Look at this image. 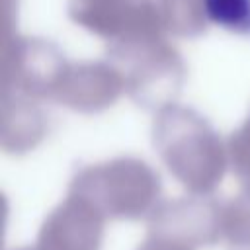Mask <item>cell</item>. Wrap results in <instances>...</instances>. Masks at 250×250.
<instances>
[{
  "label": "cell",
  "mask_w": 250,
  "mask_h": 250,
  "mask_svg": "<svg viewBox=\"0 0 250 250\" xmlns=\"http://www.w3.org/2000/svg\"><path fill=\"white\" fill-rule=\"evenodd\" d=\"M111 62L125 78V92L146 109L174 104L186 66L178 51L164 37L111 41L105 49Z\"/></svg>",
  "instance_id": "1"
},
{
  "label": "cell",
  "mask_w": 250,
  "mask_h": 250,
  "mask_svg": "<svg viewBox=\"0 0 250 250\" xmlns=\"http://www.w3.org/2000/svg\"><path fill=\"white\" fill-rule=\"evenodd\" d=\"M68 62L51 41L12 35L2 41V96L51 100Z\"/></svg>",
  "instance_id": "2"
},
{
  "label": "cell",
  "mask_w": 250,
  "mask_h": 250,
  "mask_svg": "<svg viewBox=\"0 0 250 250\" xmlns=\"http://www.w3.org/2000/svg\"><path fill=\"white\" fill-rule=\"evenodd\" d=\"M125 90L123 74L111 62L68 64L51 100L76 111H102Z\"/></svg>",
  "instance_id": "3"
},
{
  "label": "cell",
  "mask_w": 250,
  "mask_h": 250,
  "mask_svg": "<svg viewBox=\"0 0 250 250\" xmlns=\"http://www.w3.org/2000/svg\"><path fill=\"white\" fill-rule=\"evenodd\" d=\"M166 33L195 37L205 31V0H156Z\"/></svg>",
  "instance_id": "4"
},
{
  "label": "cell",
  "mask_w": 250,
  "mask_h": 250,
  "mask_svg": "<svg viewBox=\"0 0 250 250\" xmlns=\"http://www.w3.org/2000/svg\"><path fill=\"white\" fill-rule=\"evenodd\" d=\"M207 20L227 31L250 33V0H205Z\"/></svg>",
  "instance_id": "5"
},
{
  "label": "cell",
  "mask_w": 250,
  "mask_h": 250,
  "mask_svg": "<svg viewBox=\"0 0 250 250\" xmlns=\"http://www.w3.org/2000/svg\"><path fill=\"white\" fill-rule=\"evenodd\" d=\"M129 0H70L68 12H98V10H109L125 4Z\"/></svg>",
  "instance_id": "6"
},
{
  "label": "cell",
  "mask_w": 250,
  "mask_h": 250,
  "mask_svg": "<svg viewBox=\"0 0 250 250\" xmlns=\"http://www.w3.org/2000/svg\"><path fill=\"white\" fill-rule=\"evenodd\" d=\"M232 146L242 154V158L250 154V113L248 119L242 123V127L232 135Z\"/></svg>",
  "instance_id": "7"
},
{
  "label": "cell",
  "mask_w": 250,
  "mask_h": 250,
  "mask_svg": "<svg viewBox=\"0 0 250 250\" xmlns=\"http://www.w3.org/2000/svg\"><path fill=\"white\" fill-rule=\"evenodd\" d=\"M2 16H4V39L14 35V16H16V0H2Z\"/></svg>",
  "instance_id": "8"
}]
</instances>
